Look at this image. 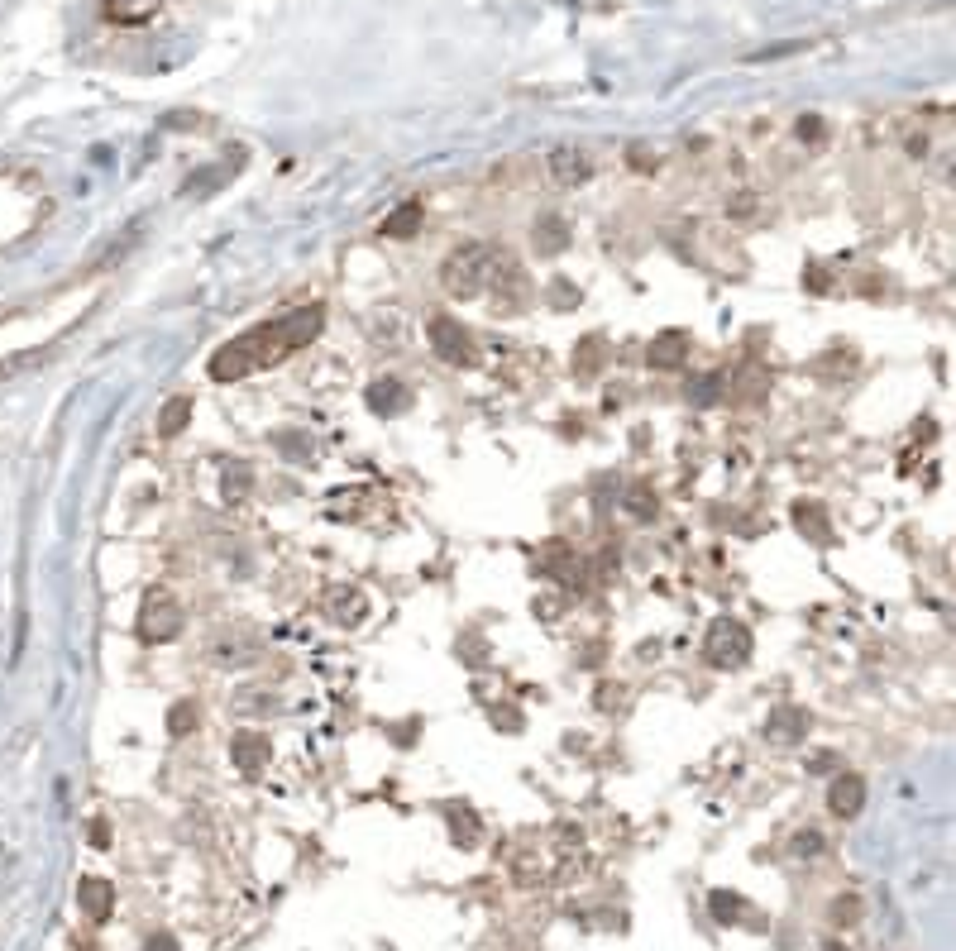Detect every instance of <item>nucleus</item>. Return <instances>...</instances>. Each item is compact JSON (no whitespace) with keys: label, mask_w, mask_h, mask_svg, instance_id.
I'll list each match as a JSON object with an SVG mask.
<instances>
[{"label":"nucleus","mask_w":956,"mask_h":951,"mask_svg":"<svg viewBox=\"0 0 956 951\" xmlns=\"http://www.w3.org/2000/svg\"><path fill=\"white\" fill-rule=\"evenodd\" d=\"M326 325V311L321 306H297L278 321H263L254 330H244L239 340L220 345L211 354V378L216 383H235V378H249V373H263V368L283 364L287 354H297L302 345H311Z\"/></svg>","instance_id":"1"},{"label":"nucleus","mask_w":956,"mask_h":951,"mask_svg":"<svg viewBox=\"0 0 956 951\" xmlns=\"http://www.w3.org/2000/svg\"><path fill=\"white\" fill-rule=\"evenodd\" d=\"M498 263H502V254L493 249V244H459L455 254L440 263V282H445L450 297L469 302V297H483V292H488Z\"/></svg>","instance_id":"2"},{"label":"nucleus","mask_w":956,"mask_h":951,"mask_svg":"<svg viewBox=\"0 0 956 951\" xmlns=\"http://www.w3.org/2000/svg\"><path fill=\"white\" fill-rule=\"evenodd\" d=\"M703 655H708V665H717V670H737V665L751 660V631L741 627V622H732V617H717L713 627H708V636H703Z\"/></svg>","instance_id":"3"},{"label":"nucleus","mask_w":956,"mask_h":951,"mask_svg":"<svg viewBox=\"0 0 956 951\" xmlns=\"http://www.w3.org/2000/svg\"><path fill=\"white\" fill-rule=\"evenodd\" d=\"M182 631V607H177L173 593H149L144 607H139V636L144 641H173Z\"/></svg>","instance_id":"4"},{"label":"nucleus","mask_w":956,"mask_h":951,"mask_svg":"<svg viewBox=\"0 0 956 951\" xmlns=\"http://www.w3.org/2000/svg\"><path fill=\"white\" fill-rule=\"evenodd\" d=\"M431 345H435V354L445 359V364H455V368H469L478 359V349H474V340H469V330L459 321H450V316H435L431 321Z\"/></svg>","instance_id":"5"},{"label":"nucleus","mask_w":956,"mask_h":951,"mask_svg":"<svg viewBox=\"0 0 956 951\" xmlns=\"http://www.w3.org/2000/svg\"><path fill=\"white\" fill-rule=\"evenodd\" d=\"M545 173H550L555 187H579V182L593 177V163H588V153L579 149V144H560V149H550V158H545Z\"/></svg>","instance_id":"6"},{"label":"nucleus","mask_w":956,"mask_h":951,"mask_svg":"<svg viewBox=\"0 0 956 951\" xmlns=\"http://www.w3.org/2000/svg\"><path fill=\"white\" fill-rule=\"evenodd\" d=\"M861 803H866V779H861V775H837V779H832V789H827V808H832L837 818H856V813H861Z\"/></svg>","instance_id":"7"},{"label":"nucleus","mask_w":956,"mask_h":951,"mask_svg":"<svg viewBox=\"0 0 956 951\" xmlns=\"http://www.w3.org/2000/svg\"><path fill=\"white\" fill-rule=\"evenodd\" d=\"M77 904H82V913H87L91 923H106L110 908H115V889H110V880H101V875H87V880L77 885Z\"/></svg>","instance_id":"8"},{"label":"nucleus","mask_w":956,"mask_h":951,"mask_svg":"<svg viewBox=\"0 0 956 951\" xmlns=\"http://www.w3.org/2000/svg\"><path fill=\"white\" fill-rule=\"evenodd\" d=\"M230 756H235V765L244 775H259L263 760H268V741H263L259 732H239L235 741H230Z\"/></svg>","instance_id":"9"},{"label":"nucleus","mask_w":956,"mask_h":951,"mask_svg":"<svg viewBox=\"0 0 956 951\" xmlns=\"http://www.w3.org/2000/svg\"><path fill=\"white\" fill-rule=\"evenodd\" d=\"M689 359V335L684 330H665L651 345V368H684Z\"/></svg>","instance_id":"10"},{"label":"nucleus","mask_w":956,"mask_h":951,"mask_svg":"<svg viewBox=\"0 0 956 951\" xmlns=\"http://www.w3.org/2000/svg\"><path fill=\"white\" fill-rule=\"evenodd\" d=\"M158 5H163V0H101V10H106L110 24H144L158 15Z\"/></svg>","instance_id":"11"},{"label":"nucleus","mask_w":956,"mask_h":951,"mask_svg":"<svg viewBox=\"0 0 956 951\" xmlns=\"http://www.w3.org/2000/svg\"><path fill=\"white\" fill-rule=\"evenodd\" d=\"M541 569L550 574V579H565V584H574L579 579V560H574V550H569L565 541H550L541 550Z\"/></svg>","instance_id":"12"},{"label":"nucleus","mask_w":956,"mask_h":951,"mask_svg":"<svg viewBox=\"0 0 956 951\" xmlns=\"http://www.w3.org/2000/svg\"><path fill=\"white\" fill-rule=\"evenodd\" d=\"M804 732H808V713H799V708H780V713H770V722H765V736H770V741H799Z\"/></svg>","instance_id":"13"},{"label":"nucleus","mask_w":956,"mask_h":951,"mask_svg":"<svg viewBox=\"0 0 956 951\" xmlns=\"http://www.w3.org/2000/svg\"><path fill=\"white\" fill-rule=\"evenodd\" d=\"M330 617L335 622H359L364 617V593L359 588H335L330 593Z\"/></svg>","instance_id":"14"},{"label":"nucleus","mask_w":956,"mask_h":951,"mask_svg":"<svg viewBox=\"0 0 956 951\" xmlns=\"http://www.w3.org/2000/svg\"><path fill=\"white\" fill-rule=\"evenodd\" d=\"M369 402H373V411H402L407 402H412V392L402 388V383H373Z\"/></svg>","instance_id":"15"},{"label":"nucleus","mask_w":956,"mask_h":951,"mask_svg":"<svg viewBox=\"0 0 956 951\" xmlns=\"http://www.w3.org/2000/svg\"><path fill=\"white\" fill-rule=\"evenodd\" d=\"M569 244V230H565V220H555V216H545L541 225H536V249L541 254H560Z\"/></svg>","instance_id":"16"},{"label":"nucleus","mask_w":956,"mask_h":951,"mask_svg":"<svg viewBox=\"0 0 956 951\" xmlns=\"http://www.w3.org/2000/svg\"><path fill=\"white\" fill-rule=\"evenodd\" d=\"M794 517H799V531H808L813 541H827V536H832V531H827V512L818 507V502H799Z\"/></svg>","instance_id":"17"},{"label":"nucleus","mask_w":956,"mask_h":951,"mask_svg":"<svg viewBox=\"0 0 956 951\" xmlns=\"http://www.w3.org/2000/svg\"><path fill=\"white\" fill-rule=\"evenodd\" d=\"M187 421H192V402H187V397H173V402L163 407V416H158V435H177Z\"/></svg>","instance_id":"18"},{"label":"nucleus","mask_w":956,"mask_h":951,"mask_svg":"<svg viewBox=\"0 0 956 951\" xmlns=\"http://www.w3.org/2000/svg\"><path fill=\"white\" fill-rule=\"evenodd\" d=\"M416 225H421V206H416V201H407V206H402V211H397V216H392L383 230H388L392 239H407V235H416Z\"/></svg>","instance_id":"19"},{"label":"nucleus","mask_w":956,"mask_h":951,"mask_svg":"<svg viewBox=\"0 0 956 951\" xmlns=\"http://www.w3.org/2000/svg\"><path fill=\"white\" fill-rule=\"evenodd\" d=\"M627 512L636 521H651L655 517V493H651V488H641V483H636V488L627 493Z\"/></svg>","instance_id":"20"},{"label":"nucleus","mask_w":956,"mask_h":951,"mask_svg":"<svg viewBox=\"0 0 956 951\" xmlns=\"http://www.w3.org/2000/svg\"><path fill=\"white\" fill-rule=\"evenodd\" d=\"M741 908H746V904H741L737 894H727V889H717V894H713V913H717V923H737V918H741Z\"/></svg>","instance_id":"21"},{"label":"nucleus","mask_w":956,"mask_h":951,"mask_svg":"<svg viewBox=\"0 0 956 951\" xmlns=\"http://www.w3.org/2000/svg\"><path fill=\"white\" fill-rule=\"evenodd\" d=\"M450 822H455V842L459 846H474L478 842V818H474V813H450Z\"/></svg>","instance_id":"22"},{"label":"nucleus","mask_w":956,"mask_h":951,"mask_svg":"<svg viewBox=\"0 0 956 951\" xmlns=\"http://www.w3.org/2000/svg\"><path fill=\"white\" fill-rule=\"evenodd\" d=\"M196 713H201L196 703H177L173 717H168V727H173L177 736H182V732H192V727H196Z\"/></svg>","instance_id":"23"},{"label":"nucleus","mask_w":956,"mask_h":951,"mask_svg":"<svg viewBox=\"0 0 956 951\" xmlns=\"http://www.w3.org/2000/svg\"><path fill=\"white\" fill-rule=\"evenodd\" d=\"M799 134L813 139V144H823V139H818V134H823V120H799Z\"/></svg>","instance_id":"24"},{"label":"nucleus","mask_w":956,"mask_h":951,"mask_svg":"<svg viewBox=\"0 0 956 951\" xmlns=\"http://www.w3.org/2000/svg\"><path fill=\"white\" fill-rule=\"evenodd\" d=\"M144 951H177V942L163 932V937H149V947H144Z\"/></svg>","instance_id":"25"},{"label":"nucleus","mask_w":956,"mask_h":951,"mask_svg":"<svg viewBox=\"0 0 956 951\" xmlns=\"http://www.w3.org/2000/svg\"><path fill=\"white\" fill-rule=\"evenodd\" d=\"M799 851H823V837H818V832H804V837H799Z\"/></svg>","instance_id":"26"}]
</instances>
